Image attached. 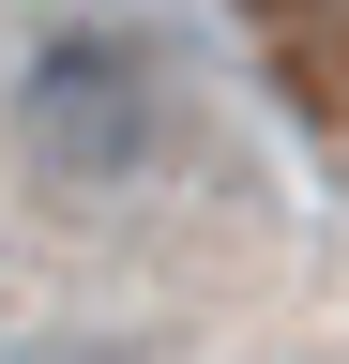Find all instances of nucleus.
<instances>
[{
  "instance_id": "nucleus-1",
  "label": "nucleus",
  "mask_w": 349,
  "mask_h": 364,
  "mask_svg": "<svg viewBox=\"0 0 349 364\" xmlns=\"http://www.w3.org/2000/svg\"><path fill=\"white\" fill-rule=\"evenodd\" d=\"M16 136H31L46 182H137L183 136V61L152 31H122V16H61L16 61Z\"/></svg>"
},
{
  "instance_id": "nucleus-2",
  "label": "nucleus",
  "mask_w": 349,
  "mask_h": 364,
  "mask_svg": "<svg viewBox=\"0 0 349 364\" xmlns=\"http://www.w3.org/2000/svg\"><path fill=\"white\" fill-rule=\"evenodd\" d=\"M0 364H61V349H46V334H0Z\"/></svg>"
}]
</instances>
